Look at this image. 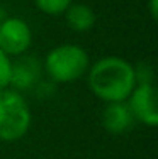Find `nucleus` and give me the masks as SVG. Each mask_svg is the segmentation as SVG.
Returning <instances> with one entry per match:
<instances>
[{
	"label": "nucleus",
	"instance_id": "3",
	"mask_svg": "<svg viewBox=\"0 0 158 159\" xmlns=\"http://www.w3.org/2000/svg\"><path fill=\"white\" fill-rule=\"evenodd\" d=\"M44 68L56 83H71L89 70V54L77 44H61L48 52Z\"/></svg>",
	"mask_w": 158,
	"mask_h": 159
},
{
	"label": "nucleus",
	"instance_id": "9",
	"mask_svg": "<svg viewBox=\"0 0 158 159\" xmlns=\"http://www.w3.org/2000/svg\"><path fill=\"white\" fill-rule=\"evenodd\" d=\"M12 71H14V64L10 61V56H7L0 49V90L9 88L10 81H12Z\"/></svg>",
	"mask_w": 158,
	"mask_h": 159
},
{
	"label": "nucleus",
	"instance_id": "5",
	"mask_svg": "<svg viewBox=\"0 0 158 159\" xmlns=\"http://www.w3.org/2000/svg\"><path fill=\"white\" fill-rule=\"evenodd\" d=\"M129 107L131 113L136 120L143 122L148 127L158 125V110H156V90L150 81H141L134 86L129 95Z\"/></svg>",
	"mask_w": 158,
	"mask_h": 159
},
{
	"label": "nucleus",
	"instance_id": "10",
	"mask_svg": "<svg viewBox=\"0 0 158 159\" xmlns=\"http://www.w3.org/2000/svg\"><path fill=\"white\" fill-rule=\"evenodd\" d=\"M156 2L158 0H150V14H151L153 19L158 17V7H156Z\"/></svg>",
	"mask_w": 158,
	"mask_h": 159
},
{
	"label": "nucleus",
	"instance_id": "8",
	"mask_svg": "<svg viewBox=\"0 0 158 159\" xmlns=\"http://www.w3.org/2000/svg\"><path fill=\"white\" fill-rule=\"evenodd\" d=\"M37 9L48 16H61L70 7L71 0H34Z\"/></svg>",
	"mask_w": 158,
	"mask_h": 159
},
{
	"label": "nucleus",
	"instance_id": "6",
	"mask_svg": "<svg viewBox=\"0 0 158 159\" xmlns=\"http://www.w3.org/2000/svg\"><path fill=\"white\" fill-rule=\"evenodd\" d=\"M133 113L126 102H111L102 112V125L109 134H124L133 125Z\"/></svg>",
	"mask_w": 158,
	"mask_h": 159
},
{
	"label": "nucleus",
	"instance_id": "1",
	"mask_svg": "<svg viewBox=\"0 0 158 159\" xmlns=\"http://www.w3.org/2000/svg\"><path fill=\"white\" fill-rule=\"evenodd\" d=\"M138 85L134 66L117 56H107L92 64L89 86L97 98L107 102H126Z\"/></svg>",
	"mask_w": 158,
	"mask_h": 159
},
{
	"label": "nucleus",
	"instance_id": "7",
	"mask_svg": "<svg viewBox=\"0 0 158 159\" xmlns=\"http://www.w3.org/2000/svg\"><path fill=\"white\" fill-rule=\"evenodd\" d=\"M63 14H65L66 24L71 31L85 32L90 31L95 24V12L92 7L85 3H70V7Z\"/></svg>",
	"mask_w": 158,
	"mask_h": 159
},
{
	"label": "nucleus",
	"instance_id": "2",
	"mask_svg": "<svg viewBox=\"0 0 158 159\" xmlns=\"http://www.w3.org/2000/svg\"><path fill=\"white\" fill-rule=\"evenodd\" d=\"M31 127V110L21 93L0 90V141L14 142L22 139Z\"/></svg>",
	"mask_w": 158,
	"mask_h": 159
},
{
	"label": "nucleus",
	"instance_id": "4",
	"mask_svg": "<svg viewBox=\"0 0 158 159\" xmlns=\"http://www.w3.org/2000/svg\"><path fill=\"white\" fill-rule=\"evenodd\" d=\"M32 43V32L27 22L19 17H9L0 22V49L7 56L26 52Z\"/></svg>",
	"mask_w": 158,
	"mask_h": 159
}]
</instances>
